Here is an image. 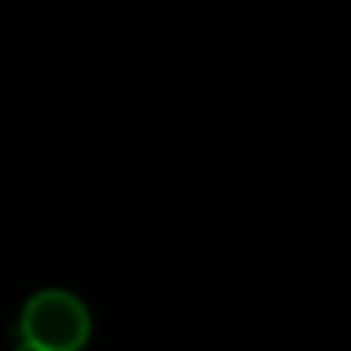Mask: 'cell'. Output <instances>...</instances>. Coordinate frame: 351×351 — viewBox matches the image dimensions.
I'll return each instance as SVG.
<instances>
[{
	"mask_svg": "<svg viewBox=\"0 0 351 351\" xmlns=\"http://www.w3.org/2000/svg\"><path fill=\"white\" fill-rule=\"evenodd\" d=\"M24 345L41 351H79L89 338V314L79 297L65 290H45L27 300L21 314Z\"/></svg>",
	"mask_w": 351,
	"mask_h": 351,
	"instance_id": "obj_1",
	"label": "cell"
},
{
	"mask_svg": "<svg viewBox=\"0 0 351 351\" xmlns=\"http://www.w3.org/2000/svg\"><path fill=\"white\" fill-rule=\"evenodd\" d=\"M17 351H41V348H34V345H24V341H21V348Z\"/></svg>",
	"mask_w": 351,
	"mask_h": 351,
	"instance_id": "obj_2",
	"label": "cell"
}]
</instances>
